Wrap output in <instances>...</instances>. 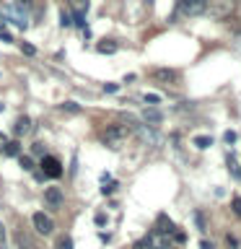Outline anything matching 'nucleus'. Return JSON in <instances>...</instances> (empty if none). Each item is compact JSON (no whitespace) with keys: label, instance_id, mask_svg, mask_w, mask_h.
<instances>
[{"label":"nucleus","instance_id":"nucleus-1","mask_svg":"<svg viewBox=\"0 0 241 249\" xmlns=\"http://www.w3.org/2000/svg\"><path fill=\"white\" fill-rule=\"evenodd\" d=\"M233 11H236V0H207V8H205V13L215 21L231 18Z\"/></svg>","mask_w":241,"mask_h":249},{"label":"nucleus","instance_id":"nucleus-2","mask_svg":"<svg viewBox=\"0 0 241 249\" xmlns=\"http://www.w3.org/2000/svg\"><path fill=\"white\" fill-rule=\"evenodd\" d=\"M127 135H130V130L124 127V124H109V127L101 132V140H104L109 148H120L124 140H127Z\"/></svg>","mask_w":241,"mask_h":249},{"label":"nucleus","instance_id":"nucleus-3","mask_svg":"<svg viewBox=\"0 0 241 249\" xmlns=\"http://www.w3.org/2000/svg\"><path fill=\"white\" fill-rule=\"evenodd\" d=\"M207 8V0H179V13L182 16H189V18H194V16H202Z\"/></svg>","mask_w":241,"mask_h":249},{"label":"nucleus","instance_id":"nucleus-4","mask_svg":"<svg viewBox=\"0 0 241 249\" xmlns=\"http://www.w3.org/2000/svg\"><path fill=\"white\" fill-rule=\"evenodd\" d=\"M31 223H34V229L42 233V236H50V233L54 231V221L50 215H44V213H34L31 215Z\"/></svg>","mask_w":241,"mask_h":249},{"label":"nucleus","instance_id":"nucleus-5","mask_svg":"<svg viewBox=\"0 0 241 249\" xmlns=\"http://www.w3.org/2000/svg\"><path fill=\"white\" fill-rule=\"evenodd\" d=\"M62 202H65V197H62L60 187H47V190H44V205L52 208V210H60Z\"/></svg>","mask_w":241,"mask_h":249},{"label":"nucleus","instance_id":"nucleus-6","mask_svg":"<svg viewBox=\"0 0 241 249\" xmlns=\"http://www.w3.org/2000/svg\"><path fill=\"white\" fill-rule=\"evenodd\" d=\"M42 171H44V177L57 179V177H62V163L54 159V156H44L42 159Z\"/></svg>","mask_w":241,"mask_h":249},{"label":"nucleus","instance_id":"nucleus-7","mask_svg":"<svg viewBox=\"0 0 241 249\" xmlns=\"http://www.w3.org/2000/svg\"><path fill=\"white\" fill-rule=\"evenodd\" d=\"M153 78L155 81H161V83H176V70H169V68H158V70H153Z\"/></svg>","mask_w":241,"mask_h":249},{"label":"nucleus","instance_id":"nucleus-8","mask_svg":"<svg viewBox=\"0 0 241 249\" xmlns=\"http://www.w3.org/2000/svg\"><path fill=\"white\" fill-rule=\"evenodd\" d=\"M68 5L73 8L75 18H83L86 11H88V0H68Z\"/></svg>","mask_w":241,"mask_h":249},{"label":"nucleus","instance_id":"nucleus-9","mask_svg":"<svg viewBox=\"0 0 241 249\" xmlns=\"http://www.w3.org/2000/svg\"><path fill=\"white\" fill-rule=\"evenodd\" d=\"M31 130V120H29V117H18V120H16V127H13V132H16V135H26V132Z\"/></svg>","mask_w":241,"mask_h":249},{"label":"nucleus","instance_id":"nucleus-10","mask_svg":"<svg viewBox=\"0 0 241 249\" xmlns=\"http://www.w3.org/2000/svg\"><path fill=\"white\" fill-rule=\"evenodd\" d=\"M16 249H34V244H31V236L23 231H16Z\"/></svg>","mask_w":241,"mask_h":249},{"label":"nucleus","instance_id":"nucleus-11","mask_svg":"<svg viewBox=\"0 0 241 249\" xmlns=\"http://www.w3.org/2000/svg\"><path fill=\"white\" fill-rule=\"evenodd\" d=\"M143 120L151 122V124H158V122H161V112H158V109H145V112H143Z\"/></svg>","mask_w":241,"mask_h":249},{"label":"nucleus","instance_id":"nucleus-12","mask_svg":"<svg viewBox=\"0 0 241 249\" xmlns=\"http://www.w3.org/2000/svg\"><path fill=\"white\" fill-rule=\"evenodd\" d=\"M96 50H99V52H104V54H112V52H117V44H114V42H109V39H104V42L96 47Z\"/></svg>","mask_w":241,"mask_h":249},{"label":"nucleus","instance_id":"nucleus-13","mask_svg":"<svg viewBox=\"0 0 241 249\" xmlns=\"http://www.w3.org/2000/svg\"><path fill=\"white\" fill-rule=\"evenodd\" d=\"M210 143H213V138H210V135H197V138H194V145H197V148H210Z\"/></svg>","mask_w":241,"mask_h":249},{"label":"nucleus","instance_id":"nucleus-14","mask_svg":"<svg viewBox=\"0 0 241 249\" xmlns=\"http://www.w3.org/2000/svg\"><path fill=\"white\" fill-rule=\"evenodd\" d=\"M54 249H73V239H70V236H60L57 244H54Z\"/></svg>","mask_w":241,"mask_h":249},{"label":"nucleus","instance_id":"nucleus-15","mask_svg":"<svg viewBox=\"0 0 241 249\" xmlns=\"http://www.w3.org/2000/svg\"><path fill=\"white\" fill-rule=\"evenodd\" d=\"M132 249H153V241H151V236H145V239L135 241V244H132Z\"/></svg>","mask_w":241,"mask_h":249},{"label":"nucleus","instance_id":"nucleus-16","mask_svg":"<svg viewBox=\"0 0 241 249\" xmlns=\"http://www.w3.org/2000/svg\"><path fill=\"white\" fill-rule=\"evenodd\" d=\"M231 210H233V215L241 218V197L239 195H233V200H231Z\"/></svg>","mask_w":241,"mask_h":249},{"label":"nucleus","instance_id":"nucleus-17","mask_svg":"<svg viewBox=\"0 0 241 249\" xmlns=\"http://www.w3.org/2000/svg\"><path fill=\"white\" fill-rule=\"evenodd\" d=\"M228 166H231V174L236 177V179H241V169H239V163H236L233 156H228Z\"/></svg>","mask_w":241,"mask_h":249},{"label":"nucleus","instance_id":"nucleus-18","mask_svg":"<svg viewBox=\"0 0 241 249\" xmlns=\"http://www.w3.org/2000/svg\"><path fill=\"white\" fill-rule=\"evenodd\" d=\"M21 169L23 171H34V161H31V156H21Z\"/></svg>","mask_w":241,"mask_h":249},{"label":"nucleus","instance_id":"nucleus-19","mask_svg":"<svg viewBox=\"0 0 241 249\" xmlns=\"http://www.w3.org/2000/svg\"><path fill=\"white\" fill-rule=\"evenodd\" d=\"M62 112H81V107L75 104V101H65V104H60Z\"/></svg>","mask_w":241,"mask_h":249},{"label":"nucleus","instance_id":"nucleus-20","mask_svg":"<svg viewBox=\"0 0 241 249\" xmlns=\"http://www.w3.org/2000/svg\"><path fill=\"white\" fill-rule=\"evenodd\" d=\"M18 151H21V148H18V143H16V140L5 145V156H18Z\"/></svg>","mask_w":241,"mask_h":249},{"label":"nucleus","instance_id":"nucleus-21","mask_svg":"<svg viewBox=\"0 0 241 249\" xmlns=\"http://www.w3.org/2000/svg\"><path fill=\"white\" fill-rule=\"evenodd\" d=\"M143 101H145V104H161V96H158V93H145Z\"/></svg>","mask_w":241,"mask_h":249},{"label":"nucleus","instance_id":"nucleus-22","mask_svg":"<svg viewBox=\"0 0 241 249\" xmlns=\"http://www.w3.org/2000/svg\"><path fill=\"white\" fill-rule=\"evenodd\" d=\"M194 223L200 226V231H205V215L202 213H194Z\"/></svg>","mask_w":241,"mask_h":249},{"label":"nucleus","instance_id":"nucleus-23","mask_svg":"<svg viewBox=\"0 0 241 249\" xmlns=\"http://www.w3.org/2000/svg\"><path fill=\"white\" fill-rule=\"evenodd\" d=\"M60 23H62V26H70V23H73V18H70V13L62 11V13H60Z\"/></svg>","mask_w":241,"mask_h":249},{"label":"nucleus","instance_id":"nucleus-24","mask_svg":"<svg viewBox=\"0 0 241 249\" xmlns=\"http://www.w3.org/2000/svg\"><path fill=\"white\" fill-rule=\"evenodd\" d=\"M16 8H21V11H29V8H31V0H16Z\"/></svg>","mask_w":241,"mask_h":249},{"label":"nucleus","instance_id":"nucleus-25","mask_svg":"<svg viewBox=\"0 0 241 249\" xmlns=\"http://www.w3.org/2000/svg\"><path fill=\"white\" fill-rule=\"evenodd\" d=\"M21 52H23V54H34L36 50H34V47H31V44H26V42H21Z\"/></svg>","mask_w":241,"mask_h":249},{"label":"nucleus","instance_id":"nucleus-26","mask_svg":"<svg viewBox=\"0 0 241 249\" xmlns=\"http://www.w3.org/2000/svg\"><path fill=\"white\" fill-rule=\"evenodd\" d=\"M31 151H34L36 156H44V145L42 143H34V145H31Z\"/></svg>","mask_w":241,"mask_h":249},{"label":"nucleus","instance_id":"nucleus-27","mask_svg":"<svg viewBox=\"0 0 241 249\" xmlns=\"http://www.w3.org/2000/svg\"><path fill=\"white\" fill-rule=\"evenodd\" d=\"M0 249H5V226L0 223Z\"/></svg>","mask_w":241,"mask_h":249},{"label":"nucleus","instance_id":"nucleus-28","mask_svg":"<svg viewBox=\"0 0 241 249\" xmlns=\"http://www.w3.org/2000/svg\"><path fill=\"white\" fill-rule=\"evenodd\" d=\"M114 187H117L114 182H109L106 187H101V192H104V195H112V192H114Z\"/></svg>","mask_w":241,"mask_h":249},{"label":"nucleus","instance_id":"nucleus-29","mask_svg":"<svg viewBox=\"0 0 241 249\" xmlns=\"http://www.w3.org/2000/svg\"><path fill=\"white\" fill-rule=\"evenodd\" d=\"M225 244H228L231 249H239V241L233 239V236H225Z\"/></svg>","mask_w":241,"mask_h":249},{"label":"nucleus","instance_id":"nucleus-30","mask_svg":"<svg viewBox=\"0 0 241 249\" xmlns=\"http://www.w3.org/2000/svg\"><path fill=\"white\" fill-rule=\"evenodd\" d=\"M174 239L182 244V241H187V233H184V231H174Z\"/></svg>","mask_w":241,"mask_h":249},{"label":"nucleus","instance_id":"nucleus-31","mask_svg":"<svg viewBox=\"0 0 241 249\" xmlns=\"http://www.w3.org/2000/svg\"><path fill=\"white\" fill-rule=\"evenodd\" d=\"M117 89H120V86H117V83H106V86H104V91H109V93H114Z\"/></svg>","mask_w":241,"mask_h":249},{"label":"nucleus","instance_id":"nucleus-32","mask_svg":"<svg viewBox=\"0 0 241 249\" xmlns=\"http://www.w3.org/2000/svg\"><path fill=\"white\" fill-rule=\"evenodd\" d=\"M5 145H8V140H5L3 132H0V151H5Z\"/></svg>","mask_w":241,"mask_h":249},{"label":"nucleus","instance_id":"nucleus-33","mask_svg":"<svg viewBox=\"0 0 241 249\" xmlns=\"http://www.w3.org/2000/svg\"><path fill=\"white\" fill-rule=\"evenodd\" d=\"M104 221H106V215H104V213H99V215H96V223H99V226H104Z\"/></svg>","mask_w":241,"mask_h":249},{"label":"nucleus","instance_id":"nucleus-34","mask_svg":"<svg viewBox=\"0 0 241 249\" xmlns=\"http://www.w3.org/2000/svg\"><path fill=\"white\" fill-rule=\"evenodd\" d=\"M236 50H239V52H241V34H239V36H236Z\"/></svg>","mask_w":241,"mask_h":249},{"label":"nucleus","instance_id":"nucleus-35","mask_svg":"<svg viewBox=\"0 0 241 249\" xmlns=\"http://www.w3.org/2000/svg\"><path fill=\"white\" fill-rule=\"evenodd\" d=\"M3 23H5V21H3V16H0V29H3Z\"/></svg>","mask_w":241,"mask_h":249},{"label":"nucleus","instance_id":"nucleus-36","mask_svg":"<svg viewBox=\"0 0 241 249\" xmlns=\"http://www.w3.org/2000/svg\"><path fill=\"white\" fill-rule=\"evenodd\" d=\"M145 3H153V0H145Z\"/></svg>","mask_w":241,"mask_h":249},{"label":"nucleus","instance_id":"nucleus-37","mask_svg":"<svg viewBox=\"0 0 241 249\" xmlns=\"http://www.w3.org/2000/svg\"><path fill=\"white\" fill-rule=\"evenodd\" d=\"M0 109H3V104H0Z\"/></svg>","mask_w":241,"mask_h":249}]
</instances>
